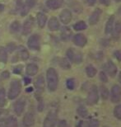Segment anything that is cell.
<instances>
[{"mask_svg": "<svg viewBox=\"0 0 121 127\" xmlns=\"http://www.w3.org/2000/svg\"><path fill=\"white\" fill-rule=\"evenodd\" d=\"M9 116V111L3 109L2 107H0V122H4L5 120Z\"/></svg>", "mask_w": 121, "mask_h": 127, "instance_id": "obj_33", "label": "cell"}, {"mask_svg": "<svg viewBox=\"0 0 121 127\" xmlns=\"http://www.w3.org/2000/svg\"><path fill=\"white\" fill-rule=\"evenodd\" d=\"M4 8H5L4 5H3V4H2V3H0V12H3V11H4Z\"/></svg>", "mask_w": 121, "mask_h": 127, "instance_id": "obj_50", "label": "cell"}, {"mask_svg": "<svg viewBox=\"0 0 121 127\" xmlns=\"http://www.w3.org/2000/svg\"><path fill=\"white\" fill-rule=\"evenodd\" d=\"M26 107V101L24 99H19L17 100L13 105V110L14 112L17 116H21V115L23 113V111Z\"/></svg>", "mask_w": 121, "mask_h": 127, "instance_id": "obj_9", "label": "cell"}, {"mask_svg": "<svg viewBox=\"0 0 121 127\" xmlns=\"http://www.w3.org/2000/svg\"><path fill=\"white\" fill-rule=\"evenodd\" d=\"M22 124L25 127H31L35 124V116L31 112H27L25 114L22 119Z\"/></svg>", "mask_w": 121, "mask_h": 127, "instance_id": "obj_13", "label": "cell"}, {"mask_svg": "<svg viewBox=\"0 0 121 127\" xmlns=\"http://www.w3.org/2000/svg\"><path fill=\"white\" fill-rule=\"evenodd\" d=\"M73 43L77 46L84 47L87 43V39L85 35L78 33V34H76L75 35H73Z\"/></svg>", "mask_w": 121, "mask_h": 127, "instance_id": "obj_10", "label": "cell"}, {"mask_svg": "<svg viewBox=\"0 0 121 127\" xmlns=\"http://www.w3.org/2000/svg\"><path fill=\"white\" fill-rule=\"evenodd\" d=\"M31 79L30 78H27V77H25L24 78V83L26 85L30 84V83H31Z\"/></svg>", "mask_w": 121, "mask_h": 127, "instance_id": "obj_48", "label": "cell"}, {"mask_svg": "<svg viewBox=\"0 0 121 127\" xmlns=\"http://www.w3.org/2000/svg\"><path fill=\"white\" fill-rule=\"evenodd\" d=\"M99 2L100 4H103L105 6H109L110 4V0H99Z\"/></svg>", "mask_w": 121, "mask_h": 127, "instance_id": "obj_46", "label": "cell"}, {"mask_svg": "<svg viewBox=\"0 0 121 127\" xmlns=\"http://www.w3.org/2000/svg\"><path fill=\"white\" fill-rule=\"evenodd\" d=\"M86 2H87V3L89 5V6H94L97 0H86Z\"/></svg>", "mask_w": 121, "mask_h": 127, "instance_id": "obj_47", "label": "cell"}, {"mask_svg": "<svg viewBox=\"0 0 121 127\" xmlns=\"http://www.w3.org/2000/svg\"><path fill=\"white\" fill-rule=\"evenodd\" d=\"M58 126L59 127H68V124H67V121L65 120H61L59 121L58 123Z\"/></svg>", "mask_w": 121, "mask_h": 127, "instance_id": "obj_43", "label": "cell"}, {"mask_svg": "<svg viewBox=\"0 0 121 127\" xmlns=\"http://www.w3.org/2000/svg\"><path fill=\"white\" fill-rule=\"evenodd\" d=\"M101 13H102L101 9L97 8L94 10V12L91 14V16L89 17V20H88L89 24L91 26H94V25H96L98 22H99L100 16H101Z\"/></svg>", "mask_w": 121, "mask_h": 127, "instance_id": "obj_12", "label": "cell"}, {"mask_svg": "<svg viewBox=\"0 0 121 127\" xmlns=\"http://www.w3.org/2000/svg\"><path fill=\"white\" fill-rule=\"evenodd\" d=\"M99 78H100V80L101 81V82H102L103 83H107V82H108L107 74H106V73L104 72V71H101V72H100Z\"/></svg>", "mask_w": 121, "mask_h": 127, "instance_id": "obj_37", "label": "cell"}, {"mask_svg": "<svg viewBox=\"0 0 121 127\" xmlns=\"http://www.w3.org/2000/svg\"><path fill=\"white\" fill-rule=\"evenodd\" d=\"M5 105H6V99L0 101V107H3Z\"/></svg>", "mask_w": 121, "mask_h": 127, "instance_id": "obj_49", "label": "cell"}, {"mask_svg": "<svg viewBox=\"0 0 121 127\" xmlns=\"http://www.w3.org/2000/svg\"><path fill=\"white\" fill-rule=\"evenodd\" d=\"M7 61V53L3 47H0V62L6 64Z\"/></svg>", "mask_w": 121, "mask_h": 127, "instance_id": "obj_31", "label": "cell"}, {"mask_svg": "<svg viewBox=\"0 0 121 127\" xmlns=\"http://www.w3.org/2000/svg\"><path fill=\"white\" fill-rule=\"evenodd\" d=\"M72 12L69 9H64L61 12V13L59 14V18L62 23H64V25L69 24L70 22L72 21Z\"/></svg>", "mask_w": 121, "mask_h": 127, "instance_id": "obj_11", "label": "cell"}, {"mask_svg": "<svg viewBox=\"0 0 121 127\" xmlns=\"http://www.w3.org/2000/svg\"><path fill=\"white\" fill-rule=\"evenodd\" d=\"M113 37L114 38H119L121 35V21L116 22V23L115 24L114 29H113Z\"/></svg>", "mask_w": 121, "mask_h": 127, "instance_id": "obj_26", "label": "cell"}, {"mask_svg": "<svg viewBox=\"0 0 121 127\" xmlns=\"http://www.w3.org/2000/svg\"><path fill=\"white\" fill-rule=\"evenodd\" d=\"M99 101V92L96 85H92L87 96V103L89 106L96 105Z\"/></svg>", "mask_w": 121, "mask_h": 127, "instance_id": "obj_4", "label": "cell"}, {"mask_svg": "<svg viewBox=\"0 0 121 127\" xmlns=\"http://www.w3.org/2000/svg\"><path fill=\"white\" fill-rule=\"evenodd\" d=\"M114 56L119 61L121 62V50H115V51L114 52Z\"/></svg>", "mask_w": 121, "mask_h": 127, "instance_id": "obj_41", "label": "cell"}, {"mask_svg": "<svg viewBox=\"0 0 121 127\" xmlns=\"http://www.w3.org/2000/svg\"><path fill=\"white\" fill-rule=\"evenodd\" d=\"M63 3H64V0H47L46 1V6L53 10L59 9L62 7Z\"/></svg>", "mask_w": 121, "mask_h": 127, "instance_id": "obj_17", "label": "cell"}, {"mask_svg": "<svg viewBox=\"0 0 121 127\" xmlns=\"http://www.w3.org/2000/svg\"><path fill=\"white\" fill-rule=\"evenodd\" d=\"M17 10H18V12H20V14L22 16H26L28 13L29 7L25 3H23V2L22 0H17Z\"/></svg>", "mask_w": 121, "mask_h": 127, "instance_id": "obj_20", "label": "cell"}, {"mask_svg": "<svg viewBox=\"0 0 121 127\" xmlns=\"http://www.w3.org/2000/svg\"><path fill=\"white\" fill-rule=\"evenodd\" d=\"M36 18H37V23H38V26L40 28H43L45 24H46L47 22V17L46 15L42 13V12H39L36 15Z\"/></svg>", "mask_w": 121, "mask_h": 127, "instance_id": "obj_22", "label": "cell"}, {"mask_svg": "<svg viewBox=\"0 0 121 127\" xmlns=\"http://www.w3.org/2000/svg\"><path fill=\"white\" fill-rule=\"evenodd\" d=\"M119 83H120V85H121V71L119 73Z\"/></svg>", "mask_w": 121, "mask_h": 127, "instance_id": "obj_52", "label": "cell"}, {"mask_svg": "<svg viewBox=\"0 0 121 127\" xmlns=\"http://www.w3.org/2000/svg\"><path fill=\"white\" fill-rule=\"evenodd\" d=\"M32 91H33V88H31V87L27 88L26 89V93H31Z\"/></svg>", "mask_w": 121, "mask_h": 127, "instance_id": "obj_51", "label": "cell"}, {"mask_svg": "<svg viewBox=\"0 0 121 127\" xmlns=\"http://www.w3.org/2000/svg\"><path fill=\"white\" fill-rule=\"evenodd\" d=\"M0 127H4V126L2 125V124H0Z\"/></svg>", "mask_w": 121, "mask_h": 127, "instance_id": "obj_55", "label": "cell"}, {"mask_svg": "<svg viewBox=\"0 0 121 127\" xmlns=\"http://www.w3.org/2000/svg\"><path fill=\"white\" fill-rule=\"evenodd\" d=\"M97 69L92 64H89L86 67V73L88 78H94L97 75Z\"/></svg>", "mask_w": 121, "mask_h": 127, "instance_id": "obj_25", "label": "cell"}, {"mask_svg": "<svg viewBox=\"0 0 121 127\" xmlns=\"http://www.w3.org/2000/svg\"><path fill=\"white\" fill-rule=\"evenodd\" d=\"M47 87L49 92H55L59 85V75L54 68H48L46 71Z\"/></svg>", "mask_w": 121, "mask_h": 127, "instance_id": "obj_1", "label": "cell"}, {"mask_svg": "<svg viewBox=\"0 0 121 127\" xmlns=\"http://www.w3.org/2000/svg\"><path fill=\"white\" fill-rule=\"evenodd\" d=\"M115 16L111 15L109 18H108L106 23H105V33L106 35H110L112 34L113 29H114V25H115Z\"/></svg>", "mask_w": 121, "mask_h": 127, "instance_id": "obj_16", "label": "cell"}, {"mask_svg": "<svg viewBox=\"0 0 121 127\" xmlns=\"http://www.w3.org/2000/svg\"><path fill=\"white\" fill-rule=\"evenodd\" d=\"M21 91H22L21 82L17 79L12 80L11 83H10V88L8 90V93H7V96H8L10 100H13V99L17 98L20 95Z\"/></svg>", "mask_w": 121, "mask_h": 127, "instance_id": "obj_2", "label": "cell"}, {"mask_svg": "<svg viewBox=\"0 0 121 127\" xmlns=\"http://www.w3.org/2000/svg\"><path fill=\"white\" fill-rule=\"evenodd\" d=\"M66 55L69 61L76 64H79L82 62L83 55L82 54V52H80L79 50L73 49V48H69V49H68L66 52Z\"/></svg>", "mask_w": 121, "mask_h": 127, "instance_id": "obj_3", "label": "cell"}, {"mask_svg": "<svg viewBox=\"0 0 121 127\" xmlns=\"http://www.w3.org/2000/svg\"><path fill=\"white\" fill-rule=\"evenodd\" d=\"M4 127H18V121L14 116H8L4 121Z\"/></svg>", "mask_w": 121, "mask_h": 127, "instance_id": "obj_19", "label": "cell"}, {"mask_svg": "<svg viewBox=\"0 0 121 127\" xmlns=\"http://www.w3.org/2000/svg\"><path fill=\"white\" fill-rule=\"evenodd\" d=\"M16 49H17L16 44H15V43H12V42L8 43L6 46V50L8 53H12Z\"/></svg>", "mask_w": 121, "mask_h": 127, "instance_id": "obj_36", "label": "cell"}, {"mask_svg": "<svg viewBox=\"0 0 121 127\" xmlns=\"http://www.w3.org/2000/svg\"><path fill=\"white\" fill-rule=\"evenodd\" d=\"M77 112L78 116L82 118H87L88 117V111L84 106H79L77 109Z\"/></svg>", "mask_w": 121, "mask_h": 127, "instance_id": "obj_28", "label": "cell"}, {"mask_svg": "<svg viewBox=\"0 0 121 127\" xmlns=\"http://www.w3.org/2000/svg\"><path fill=\"white\" fill-rule=\"evenodd\" d=\"M36 2L37 0H26V5L29 8H31V7L36 6Z\"/></svg>", "mask_w": 121, "mask_h": 127, "instance_id": "obj_40", "label": "cell"}, {"mask_svg": "<svg viewBox=\"0 0 121 127\" xmlns=\"http://www.w3.org/2000/svg\"><path fill=\"white\" fill-rule=\"evenodd\" d=\"M115 1L116 2H121V0H115Z\"/></svg>", "mask_w": 121, "mask_h": 127, "instance_id": "obj_54", "label": "cell"}, {"mask_svg": "<svg viewBox=\"0 0 121 127\" xmlns=\"http://www.w3.org/2000/svg\"><path fill=\"white\" fill-rule=\"evenodd\" d=\"M20 28H21L20 22L17 21H14L10 26V32L12 33H17L20 31Z\"/></svg>", "mask_w": 121, "mask_h": 127, "instance_id": "obj_32", "label": "cell"}, {"mask_svg": "<svg viewBox=\"0 0 121 127\" xmlns=\"http://www.w3.org/2000/svg\"><path fill=\"white\" fill-rule=\"evenodd\" d=\"M99 126H100V122L97 119L92 120L88 123V126H87V127H99Z\"/></svg>", "mask_w": 121, "mask_h": 127, "instance_id": "obj_38", "label": "cell"}, {"mask_svg": "<svg viewBox=\"0 0 121 127\" xmlns=\"http://www.w3.org/2000/svg\"><path fill=\"white\" fill-rule=\"evenodd\" d=\"M5 96H6V92H5L4 88H1L0 89V101L5 99Z\"/></svg>", "mask_w": 121, "mask_h": 127, "instance_id": "obj_44", "label": "cell"}, {"mask_svg": "<svg viewBox=\"0 0 121 127\" xmlns=\"http://www.w3.org/2000/svg\"><path fill=\"white\" fill-rule=\"evenodd\" d=\"M43 109H44V102H43V101L40 99V101H39V104H38V111H42Z\"/></svg>", "mask_w": 121, "mask_h": 127, "instance_id": "obj_45", "label": "cell"}, {"mask_svg": "<svg viewBox=\"0 0 121 127\" xmlns=\"http://www.w3.org/2000/svg\"><path fill=\"white\" fill-rule=\"evenodd\" d=\"M66 86L69 90H73L75 88V79L74 78H69L66 81Z\"/></svg>", "mask_w": 121, "mask_h": 127, "instance_id": "obj_34", "label": "cell"}, {"mask_svg": "<svg viewBox=\"0 0 121 127\" xmlns=\"http://www.w3.org/2000/svg\"><path fill=\"white\" fill-rule=\"evenodd\" d=\"M110 100L113 103H118L121 100V87L115 84L110 90Z\"/></svg>", "mask_w": 121, "mask_h": 127, "instance_id": "obj_7", "label": "cell"}, {"mask_svg": "<svg viewBox=\"0 0 121 127\" xmlns=\"http://www.w3.org/2000/svg\"><path fill=\"white\" fill-rule=\"evenodd\" d=\"M18 50V55L19 57L21 58V60H27L29 59V53L27 51V50L24 46H18L17 48Z\"/></svg>", "mask_w": 121, "mask_h": 127, "instance_id": "obj_24", "label": "cell"}, {"mask_svg": "<svg viewBox=\"0 0 121 127\" xmlns=\"http://www.w3.org/2000/svg\"><path fill=\"white\" fill-rule=\"evenodd\" d=\"M105 70L107 74L111 78H115L118 72L117 66L112 60H108L107 63L105 64Z\"/></svg>", "mask_w": 121, "mask_h": 127, "instance_id": "obj_8", "label": "cell"}, {"mask_svg": "<svg viewBox=\"0 0 121 127\" xmlns=\"http://www.w3.org/2000/svg\"><path fill=\"white\" fill-rule=\"evenodd\" d=\"M34 21L31 17H30L23 24V28H22V34L26 35L30 34L32 31V27H33Z\"/></svg>", "mask_w": 121, "mask_h": 127, "instance_id": "obj_14", "label": "cell"}, {"mask_svg": "<svg viewBox=\"0 0 121 127\" xmlns=\"http://www.w3.org/2000/svg\"><path fill=\"white\" fill-rule=\"evenodd\" d=\"M72 36V31L69 27H64L61 30V39L64 41H68Z\"/></svg>", "mask_w": 121, "mask_h": 127, "instance_id": "obj_23", "label": "cell"}, {"mask_svg": "<svg viewBox=\"0 0 121 127\" xmlns=\"http://www.w3.org/2000/svg\"><path fill=\"white\" fill-rule=\"evenodd\" d=\"M118 12H119V13L120 14V16H121V6L119 7V10H118Z\"/></svg>", "mask_w": 121, "mask_h": 127, "instance_id": "obj_53", "label": "cell"}, {"mask_svg": "<svg viewBox=\"0 0 121 127\" xmlns=\"http://www.w3.org/2000/svg\"><path fill=\"white\" fill-rule=\"evenodd\" d=\"M59 22L55 17H53L49 19V22H48V27L50 31H53V32H55V31H58L59 29Z\"/></svg>", "mask_w": 121, "mask_h": 127, "instance_id": "obj_18", "label": "cell"}, {"mask_svg": "<svg viewBox=\"0 0 121 127\" xmlns=\"http://www.w3.org/2000/svg\"><path fill=\"white\" fill-rule=\"evenodd\" d=\"M1 78L2 79H7V78H10V73L8 71H3L2 73H1Z\"/></svg>", "mask_w": 121, "mask_h": 127, "instance_id": "obj_42", "label": "cell"}, {"mask_svg": "<svg viewBox=\"0 0 121 127\" xmlns=\"http://www.w3.org/2000/svg\"><path fill=\"white\" fill-rule=\"evenodd\" d=\"M100 96H101L102 100H107L110 96V92H109V89L105 87L104 85H101L100 87Z\"/></svg>", "mask_w": 121, "mask_h": 127, "instance_id": "obj_27", "label": "cell"}, {"mask_svg": "<svg viewBox=\"0 0 121 127\" xmlns=\"http://www.w3.org/2000/svg\"><path fill=\"white\" fill-rule=\"evenodd\" d=\"M23 69V66L22 65H17L13 68V73L15 74H21Z\"/></svg>", "mask_w": 121, "mask_h": 127, "instance_id": "obj_39", "label": "cell"}, {"mask_svg": "<svg viewBox=\"0 0 121 127\" xmlns=\"http://www.w3.org/2000/svg\"><path fill=\"white\" fill-rule=\"evenodd\" d=\"M59 66L64 69H69L71 68V64H70V61L68 58H62L59 60Z\"/></svg>", "mask_w": 121, "mask_h": 127, "instance_id": "obj_30", "label": "cell"}, {"mask_svg": "<svg viewBox=\"0 0 121 127\" xmlns=\"http://www.w3.org/2000/svg\"><path fill=\"white\" fill-rule=\"evenodd\" d=\"M114 116L118 120H121V104L117 105L114 109Z\"/></svg>", "mask_w": 121, "mask_h": 127, "instance_id": "obj_35", "label": "cell"}, {"mask_svg": "<svg viewBox=\"0 0 121 127\" xmlns=\"http://www.w3.org/2000/svg\"><path fill=\"white\" fill-rule=\"evenodd\" d=\"M87 28V25L86 24V22H83V21L77 22L73 25V29L77 32L83 31V30H86Z\"/></svg>", "mask_w": 121, "mask_h": 127, "instance_id": "obj_29", "label": "cell"}, {"mask_svg": "<svg viewBox=\"0 0 121 127\" xmlns=\"http://www.w3.org/2000/svg\"><path fill=\"white\" fill-rule=\"evenodd\" d=\"M103 127H109V126H103Z\"/></svg>", "mask_w": 121, "mask_h": 127, "instance_id": "obj_56", "label": "cell"}, {"mask_svg": "<svg viewBox=\"0 0 121 127\" xmlns=\"http://www.w3.org/2000/svg\"><path fill=\"white\" fill-rule=\"evenodd\" d=\"M27 45L32 50H40V37L39 35L34 34L30 36L27 41Z\"/></svg>", "mask_w": 121, "mask_h": 127, "instance_id": "obj_6", "label": "cell"}, {"mask_svg": "<svg viewBox=\"0 0 121 127\" xmlns=\"http://www.w3.org/2000/svg\"><path fill=\"white\" fill-rule=\"evenodd\" d=\"M38 66L35 64H29L26 68V73L28 76H35L38 73Z\"/></svg>", "mask_w": 121, "mask_h": 127, "instance_id": "obj_21", "label": "cell"}, {"mask_svg": "<svg viewBox=\"0 0 121 127\" xmlns=\"http://www.w3.org/2000/svg\"><path fill=\"white\" fill-rule=\"evenodd\" d=\"M45 82L43 75L38 76L36 78V81H35V88H36V91L38 93H42L45 90Z\"/></svg>", "mask_w": 121, "mask_h": 127, "instance_id": "obj_15", "label": "cell"}, {"mask_svg": "<svg viewBox=\"0 0 121 127\" xmlns=\"http://www.w3.org/2000/svg\"><path fill=\"white\" fill-rule=\"evenodd\" d=\"M57 124V111L53 110L47 114L43 122V127H55Z\"/></svg>", "mask_w": 121, "mask_h": 127, "instance_id": "obj_5", "label": "cell"}]
</instances>
